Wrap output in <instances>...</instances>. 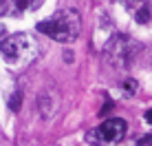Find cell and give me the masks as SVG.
<instances>
[{"label":"cell","mask_w":152,"mask_h":146,"mask_svg":"<svg viewBox=\"0 0 152 146\" xmlns=\"http://www.w3.org/2000/svg\"><path fill=\"white\" fill-rule=\"evenodd\" d=\"M38 31L53 38L55 42H73L82 31V18L75 9H62L51 18L42 20L38 24Z\"/></svg>","instance_id":"obj_1"},{"label":"cell","mask_w":152,"mask_h":146,"mask_svg":"<svg viewBox=\"0 0 152 146\" xmlns=\"http://www.w3.org/2000/svg\"><path fill=\"white\" fill-rule=\"evenodd\" d=\"M0 51L9 64H27L35 55V42L27 33H13L2 40Z\"/></svg>","instance_id":"obj_2"},{"label":"cell","mask_w":152,"mask_h":146,"mask_svg":"<svg viewBox=\"0 0 152 146\" xmlns=\"http://www.w3.org/2000/svg\"><path fill=\"white\" fill-rule=\"evenodd\" d=\"M126 131H128V124H126V119L121 117H113V119H106L104 124H99L97 128H93L91 133L86 135V139L91 144H117L124 139Z\"/></svg>","instance_id":"obj_3"},{"label":"cell","mask_w":152,"mask_h":146,"mask_svg":"<svg viewBox=\"0 0 152 146\" xmlns=\"http://www.w3.org/2000/svg\"><path fill=\"white\" fill-rule=\"evenodd\" d=\"M130 46H132V42L126 35H115V40H110V44H108V58L115 64H128L130 55H132Z\"/></svg>","instance_id":"obj_4"},{"label":"cell","mask_w":152,"mask_h":146,"mask_svg":"<svg viewBox=\"0 0 152 146\" xmlns=\"http://www.w3.org/2000/svg\"><path fill=\"white\" fill-rule=\"evenodd\" d=\"M150 15H152L150 4H143V7H139L137 11H134V20H137L139 24H145V22H150Z\"/></svg>","instance_id":"obj_5"},{"label":"cell","mask_w":152,"mask_h":146,"mask_svg":"<svg viewBox=\"0 0 152 146\" xmlns=\"http://www.w3.org/2000/svg\"><path fill=\"white\" fill-rule=\"evenodd\" d=\"M11 2L15 4V9H20V11H22V9L35 7V4H38V0H11Z\"/></svg>","instance_id":"obj_6"},{"label":"cell","mask_w":152,"mask_h":146,"mask_svg":"<svg viewBox=\"0 0 152 146\" xmlns=\"http://www.w3.org/2000/svg\"><path fill=\"white\" fill-rule=\"evenodd\" d=\"M124 88H126V93H128V95H132V93L137 91V82H134V80H126V82H124Z\"/></svg>","instance_id":"obj_7"},{"label":"cell","mask_w":152,"mask_h":146,"mask_svg":"<svg viewBox=\"0 0 152 146\" xmlns=\"http://www.w3.org/2000/svg\"><path fill=\"white\" fill-rule=\"evenodd\" d=\"M126 2H128V4H130V7H132V9H134V11H137V9H139V7H143V4H150V2H148V0H126Z\"/></svg>","instance_id":"obj_8"},{"label":"cell","mask_w":152,"mask_h":146,"mask_svg":"<svg viewBox=\"0 0 152 146\" xmlns=\"http://www.w3.org/2000/svg\"><path fill=\"white\" fill-rule=\"evenodd\" d=\"M9 2H11V0H0V15H4L9 11Z\"/></svg>","instance_id":"obj_9"},{"label":"cell","mask_w":152,"mask_h":146,"mask_svg":"<svg viewBox=\"0 0 152 146\" xmlns=\"http://www.w3.org/2000/svg\"><path fill=\"white\" fill-rule=\"evenodd\" d=\"M139 146H152V135H145V137L139 139Z\"/></svg>","instance_id":"obj_10"},{"label":"cell","mask_w":152,"mask_h":146,"mask_svg":"<svg viewBox=\"0 0 152 146\" xmlns=\"http://www.w3.org/2000/svg\"><path fill=\"white\" fill-rule=\"evenodd\" d=\"M9 106L13 108V111H18V106H20V95H13V100H11V104Z\"/></svg>","instance_id":"obj_11"},{"label":"cell","mask_w":152,"mask_h":146,"mask_svg":"<svg viewBox=\"0 0 152 146\" xmlns=\"http://www.w3.org/2000/svg\"><path fill=\"white\" fill-rule=\"evenodd\" d=\"M145 122L152 124V108H150V111H145Z\"/></svg>","instance_id":"obj_12"}]
</instances>
